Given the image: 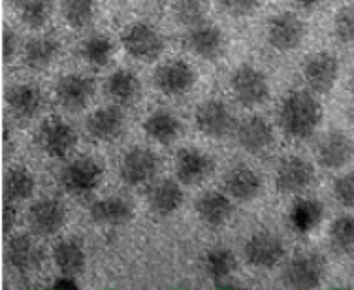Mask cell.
<instances>
[{"label": "cell", "instance_id": "6da1fadb", "mask_svg": "<svg viewBox=\"0 0 354 290\" xmlns=\"http://www.w3.org/2000/svg\"><path fill=\"white\" fill-rule=\"evenodd\" d=\"M322 108L319 100L307 91H292L285 96L279 109V125L286 138L306 140L319 129Z\"/></svg>", "mask_w": 354, "mask_h": 290}, {"label": "cell", "instance_id": "7a4b0ae2", "mask_svg": "<svg viewBox=\"0 0 354 290\" xmlns=\"http://www.w3.org/2000/svg\"><path fill=\"white\" fill-rule=\"evenodd\" d=\"M326 275V260L319 253H298L285 270V284L288 289H319Z\"/></svg>", "mask_w": 354, "mask_h": 290}, {"label": "cell", "instance_id": "3957f363", "mask_svg": "<svg viewBox=\"0 0 354 290\" xmlns=\"http://www.w3.org/2000/svg\"><path fill=\"white\" fill-rule=\"evenodd\" d=\"M124 51L136 61H157L164 51V38L147 23H132L121 34Z\"/></svg>", "mask_w": 354, "mask_h": 290}, {"label": "cell", "instance_id": "277c9868", "mask_svg": "<svg viewBox=\"0 0 354 290\" xmlns=\"http://www.w3.org/2000/svg\"><path fill=\"white\" fill-rule=\"evenodd\" d=\"M36 142L51 158H66L77 145V132L61 117H49L41 123Z\"/></svg>", "mask_w": 354, "mask_h": 290}, {"label": "cell", "instance_id": "5b68a950", "mask_svg": "<svg viewBox=\"0 0 354 290\" xmlns=\"http://www.w3.org/2000/svg\"><path fill=\"white\" fill-rule=\"evenodd\" d=\"M232 91L236 100L245 108H257L270 98V83L254 66L243 64L232 74Z\"/></svg>", "mask_w": 354, "mask_h": 290}, {"label": "cell", "instance_id": "8992f818", "mask_svg": "<svg viewBox=\"0 0 354 290\" xmlns=\"http://www.w3.org/2000/svg\"><path fill=\"white\" fill-rule=\"evenodd\" d=\"M102 176V166L95 158L82 156V158H75L74 162H70L68 166L62 170L61 183L64 190L70 194L87 196L98 189Z\"/></svg>", "mask_w": 354, "mask_h": 290}, {"label": "cell", "instance_id": "52a82bcc", "mask_svg": "<svg viewBox=\"0 0 354 290\" xmlns=\"http://www.w3.org/2000/svg\"><path fill=\"white\" fill-rule=\"evenodd\" d=\"M315 168L300 156H286L275 174V187L281 194H301L315 183Z\"/></svg>", "mask_w": 354, "mask_h": 290}, {"label": "cell", "instance_id": "ba28073f", "mask_svg": "<svg viewBox=\"0 0 354 290\" xmlns=\"http://www.w3.org/2000/svg\"><path fill=\"white\" fill-rule=\"evenodd\" d=\"M304 38H306V25L292 12H281L268 21V42L277 51H292L300 48Z\"/></svg>", "mask_w": 354, "mask_h": 290}, {"label": "cell", "instance_id": "9c48e42d", "mask_svg": "<svg viewBox=\"0 0 354 290\" xmlns=\"http://www.w3.org/2000/svg\"><path fill=\"white\" fill-rule=\"evenodd\" d=\"M196 81V72L189 62L176 59L160 64L155 70V85L166 96L187 95Z\"/></svg>", "mask_w": 354, "mask_h": 290}, {"label": "cell", "instance_id": "30bf717a", "mask_svg": "<svg viewBox=\"0 0 354 290\" xmlns=\"http://www.w3.org/2000/svg\"><path fill=\"white\" fill-rule=\"evenodd\" d=\"M301 70H304V80L309 89L324 95L334 89L337 74H339V62L332 53L320 51V53L309 55L304 61Z\"/></svg>", "mask_w": 354, "mask_h": 290}, {"label": "cell", "instance_id": "8fae6325", "mask_svg": "<svg viewBox=\"0 0 354 290\" xmlns=\"http://www.w3.org/2000/svg\"><path fill=\"white\" fill-rule=\"evenodd\" d=\"M160 158L149 147H134L121 161V177L124 183L140 187L157 176Z\"/></svg>", "mask_w": 354, "mask_h": 290}, {"label": "cell", "instance_id": "7c38bea8", "mask_svg": "<svg viewBox=\"0 0 354 290\" xmlns=\"http://www.w3.org/2000/svg\"><path fill=\"white\" fill-rule=\"evenodd\" d=\"M198 130L207 138H225L234 127V117L225 102L207 100L202 102L194 114Z\"/></svg>", "mask_w": 354, "mask_h": 290}, {"label": "cell", "instance_id": "4fadbf2b", "mask_svg": "<svg viewBox=\"0 0 354 290\" xmlns=\"http://www.w3.org/2000/svg\"><path fill=\"white\" fill-rule=\"evenodd\" d=\"M285 257V245L279 236L268 230L257 232L245 245L247 262L254 268H273Z\"/></svg>", "mask_w": 354, "mask_h": 290}, {"label": "cell", "instance_id": "5bb4252c", "mask_svg": "<svg viewBox=\"0 0 354 290\" xmlns=\"http://www.w3.org/2000/svg\"><path fill=\"white\" fill-rule=\"evenodd\" d=\"M66 223V208L55 198H44L30 206L28 224L38 236H53Z\"/></svg>", "mask_w": 354, "mask_h": 290}, {"label": "cell", "instance_id": "9a60e30c", "mask_svg": "<svg viewBox=\"0 0 354 290\" xmlns=\"http://www.w3.org/2000/svg\"><path fill=\"white\" fill-rule=\"evenodd\" d=\"M55 95H57V100L61 102L62 108H66L68 111H80L95 95V81L80 74L62 75L61 80L57 81Z\"/></svg>", "mask_w": 354, "mask_h": 290}, {"label": "cell", "instance_id": "2e32d148", "mask_svg": "<svg viewBox=\"0 0 354 290\" xmlns=\"http://www.w3.org/2000/svg\"><path fill=\"white\" fill-rule=\"evenodd\" d=\"M317 158L320 166L328 170H339L354 158V143L345 132L332 130L320 140L317 147Z\"/></svg>", "mask_w": 354, "mask_h": 290}, {"label": "cell", "instance_id": "e0dca14e", "mask_svg": "<svg viewBox=\"0 0 354 290\" xmlns=\"http://www.w3.org/2000/svg\"><path fill=\"white\" fill-rule=\"evenodd\" d=\"M185 44L194 55L207 59V61H213V59L223 55L225 36L221 33V28L204 21V23L189 28V33L185 36Z\"/></svg>", "mask_w": 354, "mask_h": 290}, {"label": "cell", "instance_id": "ac0fdd59", "mask_svg": "<svg viewBox=\"0 0 354 290\" xmlns=\"http://www.w3.org/2000/svg\"><path fill=\"white\" fill-rule=\"evenodd\" d=\"M213 161L196 147L179 149L176 156L177 179L185 185H198L212 174Z\"/></svg>", "mask_w": 354, "mask_h": 290}, {"label": "cell", "instance_id": "d6986e66", "mask_svg": "<svg viewBox=\"0 0 354 290\" xmlns=\"http://www.w3.org/2000/svg\"><path fill=\"white\" fill-rule=\"evenodd\" d=\"M124 130V115L115 106L96 109L95 114L88 115L87 132L93 140L98 142H111L123 134Z\"/></svg>", "mask_w": 354, "mask_h": 290}, {"label": "cell", "instance_id": "ffe728a7", "mask_svg": "<svg viewBox=\"0 0 354 290\" xmlns=\"http://www.w3.org/2000/svg\"><path fill=\"white\" fill-rule=\"evenodd\" d=\"M44 260V251L32 242V237L28 236H15L12 237L6 245V262L14 270L27 273L36 268H40Z\"/></svg>", "mask_w": 354, "mask_h": 290}, {"label": "cell", "instance_id": "44dd1931", "mask_svg": "<svg viewBox=\"0 0 354 290\" xmlns=\"http://www.w3.org/2000/svg\"><path fill=\"white\" fill-rule=\"evenodd\" d=\"M6 102L10 111L19 119H32L40 114L44 106V96L40 87L32 83H19L6 91Z\"/></svg>", "mask_w": 354, "mask_h": 290}, {"label": "cell", "instance_id": "7402d4cb", "mask_svg": "<svg viewBox=\"0 0 354 290\" xmlns=\"http://www.w3.org/2000/svg\"><path fill=\"white\" fill-rule=\"evenodd\" d=\"M238 142L249 153H262L273 143V129L264 117L252 115L239 123Z\"/></svg>", "mask_w": 354, "mask_h": 290}, {"label": "cell", "instance_id": "603a6c76", "mask_svg": "<svg viewBox=\"0 0 354 290\" xmlns=\"http://www.w3.org/2000/svg\"><path fill=\"white\" fill-rule=\"evenodd\" d=\"M225 189L226 192L239 202H249L259 196L262 189V181H260L259 174L251 170L245 164H238L225 176Z\"/></svg>", "mask_w": 354, "mask_h": 290}, {"label": "cell", "instance_id": "cb8c5ba5", "mask_svg": "<svg viewBox=\"0 0 354 290\" xmlns=\"http://www.w3.org/2000/svg\"><path fill=\"white\" fill-rule=\"evenodd\" d=\"M91 217L104 226H123L134 219V208L121 196H109L93 203Z\"/></svg>", "mask_w": 354, "mask_h": 290}, {"label": "cell", "instance_id": "d4e9b609", "mask_svg": "<svg viewBox=\"0 0 354 290\" xmlns=\"http://www.w3.org/2000/svg\"><path fill=\"white\" fill-rule=\"evenodd\" d=\"M196 213L200 221L207 226H223L232 215L230 198L217 190L204 192L196 200Z\"/></svg>", "mask_w": 354, "mask_h": 290}, {"label": "cell", "instance_id": "484cf974", "mask_svg": "<svg viewBox=\"0 0 354 290\" xmlns=\"http://www.w3.org/2000/svg\"><path fill=\"white\" fill-rule=\"evenodd\" d=\"M143 130L149 136L151 140H155L160 145H170L181 136V123L176 115L164 109H157L145 119L143 123Z\"/></svg>", "mask_w": 354, "mask_h": 290}, {"label": "cell", "instance_id": "4316f807", "mask_svg": "<svg viewBox=\"0 0 354 290\" xmlns=\"http://www.w3.org/2000/svg\"><path fill=\"white\" fill-rule=\"evenodd\" d=\"M183 200V190L174 179H164V181L157 183L149 192L151 210L160 217H168L171 213H176L181 208Z\"/></svg>", "mask_w": 354, "mask_h": 290}, {"label": "cell", "instance_id": "83f0119b", "mask_svg": "<svg viewBox=\"0 0 354 290\" xmlns=\"http://www.w3.org/2000/svg\"><path fill=\"white\" fill-rule=\"evenodd\" d=\"M53 260L62 275H80L85 268V249L77 239H62L55 245Z\"/></svg>", "mask_w": 354, "mask_h": 290}, {"label": "cell", "instance_id": "f1b7e54d", "mask_svg": "<svg viewBox=\"0 0 354 290\" xmlns=\"http://www.w3.org/2000/svg\"><path fill=\"white\" fill-rule=\"evenodd\" d=\"M322 217H324L322 203L313 198H301L294 203L292 211H290V224L298 234H309L319 226Z\"/></svg>", "mask_w": 354, "mask_h": 290}, {"label": "cell", "instance_id": "f546056e", "mask_svg": "<svg viewBox=\"0 0 354 290\" xmlns=\"http://www.w3.org/2000/svg\"><path fill=\"white\" fill-rule=\"evenodd\" d=\"M106 93L119 104H130L140 95V80L132 70H117L106 81Z\"/></svg>", "mask_w": 354, "mask_h": 290}, {"label": "cell", "instance_id": "4dcf8cb0", "mask_svg": "<svg viewBox=\"0 0 354 290\" xmlns=\"http://www.w3.org/2000/svg\"><path fill=\"white\" fill-rule=\"evenodd\" d=\"M59 55V42L49 36H40L27 42L25 46V62L32 70H44Z\"/></svg>", "mask_w": 354, "mask_h": 290}, {"label": "cell", "instance_id": "1f68e13d", "mask_svg": "<svg viewBox=\"0 0 354 290\" xmlns=\"http://www.w3.org/2000/svg\"><path fill=\"white\" fill-rule=\"evenodd\" d=\"M35 194V177L23 166L8 170L4 176V196L8 202L27 200Z\"/></svg>", "mask_w": 354, "mask_h": 290}, {"label": "cell", "instance_id": "d6a6232c", "mask_svg": "<svg viewBox=\"0 0 354 290\" xmlns=\"http://www.w3.org/2000/svg\"><path fill=\"white\" fill-rule=\"evenodd\" d=\"M53 12V0H15V14L30 28H40L48 23Z\"/></svg>", "mask_w": 354, "mask_h": 290}, {"label": "cell", "instance_id": "836d02e7", "mask_svg": "<svg viewBox=\"0 0 354 290\" xmlns=\"http://www.w3.org/2000/svg\"><path fill=\"white\" fill-rule=\"evenodd\" d=\"M330 245L337 255L354 257V217L335 219L330 226Z\"/></svg>", "mask_w": 354, "mask_h": 290}, {"label": "cell", "instance_id": "e575fe53", "mask_svg": "<svg viewBox=\"0 0 354 290\" xmlns=\"http://www.w3.org/2000/svg\"><path fill=\"white\" fill-rule=\"evenodd\" d=\"M236 266H238V260L228 249H212L204 258V270L213 281L230 277Z\"/></svg>", "mask_w": 354, "mask_h": 290}, {"label": "cell", "instance_id": "d590c367", "mask_svg": "<svg viewBox=\"0 0 354 290\" xmlns=\"http://www.w3.org/2000/svg\"><path fill=\"white\" fill-rule=\"evenodd\" d=\"M62 19L72 28L87 27L95 15V2L93 0H62Z\"/></svg>", "mask_w": 354, "mask_h": 290}, {"label": "cell", "instance_id": "8d00e7d4", "mask_svg": "<svg viewBox=\"0 0 354 290\" xmlns=\"http://www.w3.org/2000/svg\"><path fill=\"white\" fill-rule=\"evenodd\" d=\"M113 53V44L106 36H91L82 44V57L93 66H106Z\"/></svg>", "mask_w": 354, "mask_h": 290}, {"label": "cell", "instance_id": "74e56055", "mask_svg": "<svg viewBox=\"0 0 354 290\" xmlns=\"http://www.w3.org/2000/svg\"><path fill=\"white\" fill-rule=\"evenodd\" d=\"M209 10L207 0H176L174 2V15L181 25L194 27L204 23V17Z\"/></svg>", "mask_w": 354, "mask_h": 290}, {"label": "cell", "instance_id": "f35d334b", "mask_svg": "<svg viewBox=\"0 0 354 290\" xmlns=\"http://www.w3.org/2000/svg\"><path fill=\"white\" fill-rule=\"evenodd\" d=\"M334 30L341 42H354V4L343 6L335 14Z\"/></svg>", "mask_w": 354, "mask_h": 290}, {"label": "cell", "instance_id": "ab89813d", "mask_svg": "<svg viewBox=\"0 0 354 290\" xmlns=\"http://www.w3.org/2000/svg\"><path fill=\"white\" fill-rule=\"evenodd\" d=\"M334 196L341 206L354 208V172L339 177V179H335Z\"/></svg>", "mask_w": 354, "mask_h": 290}, {"label": "cell", "instance_id": "60d3db41", "mask_svg": "<svg viewBox=\"0 0 354 290\" xmlns=\"http://www.w3.org/2000/svg\"><path fill=\"white\" fill-rule=\"evenodd\" d=\"M260 2L262 0H221V6L234 17H245L259 10Z\"/></svg>", "mask_w": 354, "mask_h": 290}, {"label": "cell", "instance_id": "b9f144b4", "mask_svg": "<svg viewBox=\"0 0 354 290\" xmlns=\"http://www.w3.org/2000/svg\"><path fill=\"white\" fill-rule=\"evenodd\" d=\"M17 48H19V38L12 27H4V33H2V49H4V61L12 62L14 61L15 53H17Z\"/></svg>", "mask_w": 354, "mask_h": 290}, {"label": "cell", "instance_id": "7bdbcfd3", "mask_svg": "<svg viewBox=\"0 0 354 290\" xmlns=\"http://www.w3.org/2000/svg\"><path fill=\"white\" fill-rule=\"evenodd\" d=\"M15 221H17V211L12 203H8L4 208V215H2V224H4V232H10V230L15 226Z\"/></svg>", "mask_w": 354, "mask_h": 290}, {"label": "cell", "instance_id": "ee69618b", "mask_svg": "<svg viewBox=\"0 0 354 290\" xmlns=\"http://www.w3.org/2000/svg\"><path fill=\"white\" fill-rule=\"evenodd\" d=\"M55 289L75 290L77 289V283H75L74 275H62L61 279H57V281H55Z\"/></svg>", "mask_w": 354, "mask_h": 290}, {"label": "cell", "instance_id": "f6af8a7d", "mask_svg": "<svg viewBox=\"0 0 354 290\" xmlns=\"http://www.w3.org/2000/svg\"><path fill=\"white\" fill-rule=\"evenodd\" d=\"M298 2V6L304 8V10H315V8H320L328 4L330 0H296Z\"/></svg>", "mask_w": 354, "mask_h": 290}]
</instances>
